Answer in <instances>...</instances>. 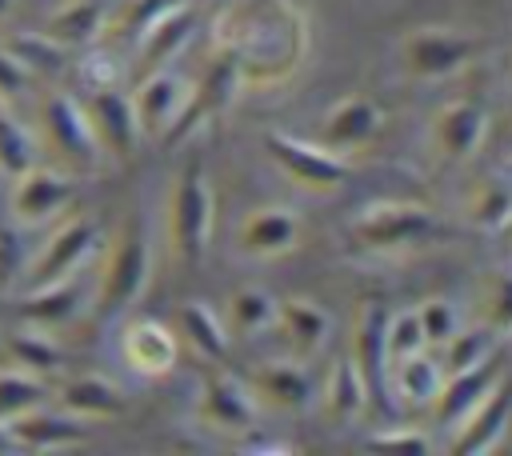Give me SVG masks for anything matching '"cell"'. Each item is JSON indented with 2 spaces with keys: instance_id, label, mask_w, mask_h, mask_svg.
I'll return each instance as SVG.
<instances>
[{
  "instance_id": "6da1fadb",
  "label": "cell",
  "mask_w": 512,
  "mask_h": 456,
  "mask_svg": "<svg viewBox=\"0 0 512 456\" xmlns=\"http://www.w3.org/2000/svg\"><path fill=\"white\" fill-rule=\"evenodd\" d=\"M148 276H152V244H148V228H144V216L132 212L124 220V228L116 232L108 256H104V268L92 284V296H88V308L96 320H116L124 316L148 288Z\"/></svg>"
},
{
  "instance_id": "7a4b0ae2",
  "label": "cell",
  "mask_w": 512,
  "mask_h": 456,
  "mask_svg": "<svg viewBox=\"0 0 512 456\" xmlns=\"http://www.w3.org/2000/svg\"><path fill=\"white\" fill-rule=\"evenodd\" d=\"M212 236V184L200 160H188L168 192V244L184 264H196Z\"/></svg>"
},
{
  "instance_id": "3957f363",
  "label": "cell",
  "mask_w": 512,
  "mask_h": 456,
  "mask_svg": "<svg viewBox=\"0 0 512 456\" xmlns=\"http://www.w3.org/2000/svg\"><path fill=\"white\" fill-rule=\"evenodd\" d=\"M480 40L452 28H416L400 40V64L412 80H444L472 64Z\"/></svg>"
},
{
  "instance_id": "277c9868",
  "label": "cell",
  "mask_w": 512,
  "mask_h": 456,
  "mask_svg": "<svg viewBox=\"0 0 512 456\" xmlns=\"http://www.w3.org/2000/svg\"><path fill=\"white\" fill-rule=\"evenodd\" d=\"M352 232L364 248H420V244L440 236V224L428 208L392 200V204L364 208Z\"/></svg>"
},
{
  "instance_id": "5b68a950",
  "label": "cell",
  "mask_w": 512,
  "mask_h": 456,
  "mask_svg": "<svg viewBox=\"0 0 512 456\" xmlns=\"http://www.w3.org/2000/svg\"><path fill=\"white\" fill-rule=\"evenodd\" d=\"M264 148L284 168V176L308 192H336L348 180V164L324 144H304L288 132H264Z\"/></svg>"
},
{
  "instance_id": "8992f818",
  "label": "cell",
  "mask_w": 512,
  "mask_h": 456,
  "mask_svg": "<svg viewBox=\"0 0 512 456\" xmlns=\"http://www.w3.org/2000/svg\"><path fill=\"white\" fill-rule=\"evenodd\" d=\"M512 424V376H496V384L452 424V456H484L500 444Z\"/></svg>"
},
{
  "instance_id": "52a82bcc",
  "label": "cell",
  "mask_w": 512,
  "mask_h": 456,
  "mask_svg": "<svg viewBox=\"0 0 512 456\" xmlns=\"http://www.w3.org/2000/svg\"><path fill=\"white\" fill-rule=\"evenodd\" d=\"M96 244H100V220H96V216L80 212V216L64 220V224L48 236V244L40 248V256L28 264V288L56 284V280L80 272V264L96 252Z\"/></svg>"
},
{
  "instance_id": "ba28073f",
  "label": "cell",
  "mask_w": 512,
  "mask_h": 456,
  "mask_svg": "<svg viewBox=\"0 0 512 456\" xmlns=\"http://www.w3.org/2000/svg\"><path fill=\"white\" fill-rule=\"evenodd\" d=\"M40 116H44V136H48V144L56 148L60 160H68V164L80 168V172H92V168L100 164L104 152H100V144H96V136H92V124H88V116H84V104H76L68 92H52V96L44 100Z\"/></svg>"
},
{
  "instance_id": "9c48e42d",
  "label": "cell",
  "mask_w": 512,
  "mask_h": 456,
  "mask_svg": "<svg viewBox=\"0 0 512 456\" xmlns=\"http://www.w3.org/2000/svg\"><path fill=\"white\" fill-rule=\"evenodd\" d=\"M236 84H240V64H236V56H216V60L200 72V80L192 84L188 100L180 104V116H176L172 128L164 132V144L188 140L204 120H212V116L232 100Z\"/></svg>"
},
{
  "instance_id": "30bf717a",
  "label": "cell",
  "mask_w": 512,
  "mask_h": 456,
  "mask_svg": "<svg viewBox=\"0 0 512 456\" xmlns=\"http://www.w3.org/2000/svg\"><path fill=\"white\" fill-rule=\"evenodd\" d=\"M76 196V184L72 176H64L60 168H24L12 184V200H8V212L16 224L24 228H36V224H48L52 216H60Z\"/></svg>"
},
{
  "instance_id": "8fae6325",
  "label": "cell",
  "mask_w": 512,
  "mask_h": 456,
  "mask_svg": "<svg viewBox=\"0 0 512 456\" xmlns=\"http://www.w3.org/2000/svg\"><path fill=\"white\" fill-rule=\"evenodd\" d=\"M84 116L92 124V136L100 144V152H112L116 160H128L140 144V120H136V104L128 92L100 84L92 88V96L84 100Z\"/></svg>"
},
{
  "instance_id": "7c38bea8",
  "label": "cell",
  "mask_w": 512,
  "mask_h": 456,
  "mask_svg": "<svg viewBox=\"0 0 512 456\" xmlns=\"http://www.w3.org/2000/svg\"><path fill=\"white\" fill-rule=\"evenodd\" d=\"M200 420L216 436H244L256 424V396L232 372H208L200 384Z\"/></svg>"
},
{
  "instance_id": "4fadbf2b",
  "label": "cell",
  "mask_w": 512,
  "mask_h": 456,
  "mask_svg": "<svg viewBox=\"0 0 512 456\" xmlns=\"http://www.w3.org/2000/svg\"><path fill=\"white\" fill-rule=\"evenodd\" d=\"M384 116L376 108V100L368 96H344L340 104H332L320 120V144L332 152H356L364 144L376 140Z\"/></svg>"
},
{
  "instance_id": "5bb4252c",
  "label": "cell",
  "mask_w": 512,
  "mask_h": 456,
  "mask_svg": "<svg viewBox=\"0 0 512 456\" xmlns=\"http://www.w3.org/2000/svg\"><path fill=\"white\" fill-rule=\"evenodd\" d=\"M16 448H32V452H56V448H72V444H84L88 436V420L64 412V408H32L24 416H16L8 424Z\"/></svg>"
},
{
  "instance_id": "9a60e30c",
  "label": "cell",
  "mask_w": 512,
  "mask_h": 456,
  "mask_svg": "<svg viewBox=\"0 0 512 456\" xmlns=\"http://www.w3.org/2000/svg\"><path fill=\"white\" fill-rule=\"evenodd\" d=\"M248 388L256 396V404H268L276 412H300L304 404H312V376L300 360H268L256 364L248 376Z\"/></svg>"
},
{
  "instance_id": "2e32d148",
  "label": "cell",
  "mask_w": 512,
  "mask_h": 456,
  "mask_svg": "<svg viewBox=\"0 0 512 456\" xmlns=\"http://www.w3.org/2000/svg\"><path fill=\"white\" fill-rule=\"evenodd\" d=\"M304 224L292 208H256L244 224H240V252L252 256V260H276V256H288L300 240Z\"/></svg>"
},
{
  "instance_id": "e0dca14e",
  "label": "cell",
  "mask_w": 512,
  "mask_h": 456,
  "mask_svg": "<svg viewBox=\"0 0 512 456\" xmlns=\"http://www.w3.org/2000/svg\"><path fill=\"white\" fill-rule=\"evenodd\" d=\"M52 400H56V408H64L80 420H112V416H124V408H128V396L108 376H96V372L60 380L52 388Z\"/></svg>"
},
{
  "instance_id": "ac0fdd59",
  "label": "cell",
  "mask_w": 512,
  "mask_h": 456,
  "mask_svg": "<svg viewBox=\"0 0 512 456\" xmlns=\"http://www.w3.org/2000/svg\"><path fill=\"white\" fill-rule=\"evenodd\" d=\"M488 136V116L472 100H452L432 120V140L444 160H472Z\"/></svg>"
},
{
  "instance_id": "d6986e66",
  "label": "cell",
  "mask_w": 512,
  "mask_h": 456,
  "mask_svg": "<svg viewBox=\"0 0 512 456\" xmlns=\"http://www.w3.org/2000/svg\"><path fill=\"white\" fill-rule=\"evenodd\" d=\"M132 104H136L140 136H160L164 140V132L172 128V120L180 116V80L168 68L140 72L136 92H132Z\"/></svg>"
},
{
  "instance_id": "ffe728a7",
  "label": "cell",
  "mask_w": 512,
  "mask_h": 456,
  "mask_svg": "<svg viewBox=\"0 0 512 456\" xmlns=\"http://www.w3.org/2000/svg\"><path fill=\"white\" fill-rule=\"evenodd\" d=\"M180 340L160 320H132L124 328V360L144 376H168L176 368Z\"/></svg>"
},
{
  "instance_id": "44dd1931",
  "label": "cell",
  "mask_w": 512,
  "mask_h": 456,
  "mask_svg": "<svg viewBox=\"0 0 512 456\" xmlns=\"http://www.w3.org/2000/svg\"><path fill=\"white\" fill-rule=\"evenodd\" d=\"M196 32V12L188 4H176L168 8L164 16H156L144 32H140V72H152V68H168V60L192 40Z\"/></svg>"
},
{
  "instance_id": "7402d4cb",
  "label": "cell",
  "mask_w": 512,
  "mask_h": 456,
  "mask_svg": "<svg viewBox=\"0 0 512 456\" xmlns=\"http://www.w3.org/2000/svg\"><path fill=\"white\" fill-rule=\"evenodd\" d=\"M80 304H84V288H80V272H72L56 284L28 288V296L20 300V316L24 324H36V328H60L80 312Z\"/></svg>"
},
{
  "instance_id": "603a6c76",
  "label": "cell",
  "mask_w": 512,
  "mask_h": 456,
  "mask_svg": "<svg viewBox=\"0 0 512 456\" xmlns=\"http://www.w3.org/2000/svg\"><path fill=\"white\" fill-rule=\"evenodd\" d=\"M384 384H388L404 404L420 408V404H432V400H436V392H440V384H444V368H440V360L428 356V348H424V352L388 360Z\"/></svg>"
},
{
  "instance_id": "cb8c5ba5",
  "label": "cell",
  "mask_w": 512,
  "mask_h": 456,
  "mask_svg": "<svg viewBox=\"0 0 512 456\" xmlns=\"http://www.w3.org/2000/svg\"><path fill=\"white\" fill-rule=\"evenodd\" d=\"M384 328H388V312L380 304H364L356 316V332H352V364L364 376L368 388L384 384V368H388V348H384Z\"/></svg>"
},
{
  "instance_id": "d4e9b609",
  "label": "cell",
  "mask_w": 512,
  "mask_h": 456,
  "mask_svg": "<svg viewBox=\"0 0 512 456\" xmlns=\"http://www.w3.org/2000/svg\"><path fill=\"white\" fill-rule=\"evenodd\" d=\"M276 328H280V336L292 344L296 356H312V352L328 340L332 320H328V312H324L320 304L300 300V296H288V300H280V308H276Z\"/></svg>"
},
{
  "instance_id": "484cf974",
  "label": "cell",
  "mask_w": 512,
  "mask_h": 456,
  "mask_svg": "<svg viewBox=\"0 0 512 456\" xmlns=\"http://www.w3.org/2000/svg\"><path fill=\"white\" fill-rule=\"evenodd\" d=\"M496 376H500V368H496L492 360H484V364H476V368H468V372L444 376V384H440V392H436V400H432L436 420H440L444 428H452V424L496 384Z\"/></svg>"
},
{
  "instance_id": "4316f807",
  "label": "cell",
  "mask_w": 512,
  "mask_h": 456,
  "mask_svg": "<svg viewBox=\"0 0 512 456\" xmlns=\"http://www.w3.org/2000/svg\"><path fill=\"white\" fill-rule=\"evenodd\" d=\"M4 356H8V364L24 368V372H36V376H44V380H48V376H60L64 364H68L64 348L52 340V328H36V324L12 332V336L4 340Z\"/></svg>"
},
{
  "instance_id": "83f0119b",
  "label": "cell",
  "mask_w": 512,
  "mask_h": 456,
  "mask_svg": "<svg viewBox=\"0 0 512 456\" xmlns=\"http://www.w3.org/2000/svg\"><path fill=\"white\" fill-rule=\"evenodd\" d=\"M364 400H368V384H364V376L356 372L352 356H348V360H336V364L328 368L324 396H320L328 420H332V424H348L352 416H360Z\"/></svg>"
},
{
  "instance_id": "f1b7e54d",
  "label": "cell",
  "mask_w": 512,
  "mask_h": 456,
  "mask_svg": "<svg viewBox=\"0 0 512 456\" xmlns=\"http://www.w3.org/2000/svg\"><path fill=\"white\" fill-rule=\"evenodd\" d=\"M52 404V384L36 372H24L16 364L0 368V424H12L16 416Z\"/></svg>"
},
{
  "instance_id": "f546056e",
  "label": "cell",
  "mask_w": 512,
  "mask_h": 456,
  "mask_svg": "<svg viewBox=\"0 0 512 456\" xmlns=\"http://www.w3.org/2000/svg\"><path fill=\"white\" fill-rule=\"evenodd\" d=\"M104 28V12L96 0H72L64 8H56L48 16V36L60 44V48H84L96 40V32Z\"/></svg>"
},
{
  "instance_id": "4dcf8cb0",
  "label": "cell",
  "mask_w": 512,
  "mask_h": 456,
  "mask_svg": "<svg viewBox=\"0 0 512 456\" xmlns=\"http://www.w3.org/2000/svg\"><path fill=\"white\" fill-rule=\"evenodd\" d=\"M180 340H188L200 356H208V360H224L228 356V328H224V320L208 308V304H200V300H188L184 308H180Z\"/></svg>"
},
{
  "instance_id": "1f68e13d",
  "label": "cell",
  "mask_w": 512,
  "mask_h": 456,
  "mask_svg": "<svg viewBox=\"0 0 512 456\" xmlns=\"http://www.w3.org/2000/svg\"><path fill=\"white\" fill-rule=\"evenodd\" d=\"M492 328H456L440 348H436V360L444 368V376H456V372H468L484 360H492Z\"/></svg>"
},
{
  "instance_id": "d6a6232c",
  "label": "cell",
  "mask_w": 512,
  "mask_h": 456,
  "mask_svg": "<svg viewBox=\"0 0 512 456\" xmlns=\"http://www.w3.org/2000/svg\"><path fill=\"white\" fill-rule=\"evenodd\" d=\"M276 308H280V300L264 288H236L228 296V320L240 336H260V332L276 328Z\"/></svg>"
},
{
  "instance_id": "836d02e7",
  "label": "cell",
  "mask_w": 512,
  "mask_h": 456,
  "mask_svg": "<svg viewBox=\"0 0 512 456\" xmlns=\"http://www.w3.org/2000/svg\"><path fill=\"white\" fill-rule=\"evenodd\" d=\"M8 52L32 72V76H60L68 48H60L48 32H16L8 40Z\"/></svg>"
},
{
  "instance_id": "e575fe53",
  "label": "cell",
  "mask_w": 512,
  "mask_h": 456,
  "mask_svg": "<svg viewBox=\"0 0 512 456\" xmlns=\"http://www.w3.org/2000/svg\"><path fill=\"white\" fill-rule=\"evenodd\" d=\"M476 304H480V324L492 328L496 336H508L512 332V272L504 268L488 272Z\"/></svg>"
},
{
  "instance_id": "d590c367",
  "label": "cell",
  "mask_w": 512,
  "mask_h": 456,
  "mask_svg": "<svg viewBox=\"0 0 512 456\" xmlns=\"http://www.w3.org/2000/svg\"><path fill=\"white\" fill-rule=\"evenodd\" d=\"M36 164V152H32V136L20 128V120L8 112V104L0 100V176L16 180L24 168Z\"/></svg>"
},
{
  "instance_id": "8d00e7d4",
  "label": "cell",
  "mask_w": 512,
  "mask_h": 456,
  "mask_svg": "<svg viewBox=\"0 0 512 456\" xmlns=\"http://www.w3.org/2000/svg\"><path fill=\"white\" fill-rule=\"evenodd\" d=\"M384 348H388V360H400V356H412V352H424V348H428L416 308H408V312H388Z\"/></svg>"
},
{
  "instance_id": "74e56055",
  "label": "cell",
  "mask_w": 512,
  "mask_h": 456,
  "mask_svg": "<svg viewBox=\"0 0 512 456\" xmlns=\"http://www.w3.org/2000/svg\"><path fill=\"white\" fill-rule=\"evenodd\" d=\"M416 316H420V328H424L428 348H440V344L460 328V316H456L452 300H444V296H432V300L416 304Z\"/></svg>"
},
{
  "instance_id": "f35d334b",
  "label": "cell",
  "mask_w": 512,
  "mask_h": 456,
  "mask_svg": "<svg viewBox=\"0 0 512 456\" xmlns=\"http://www.w3.org/2000/svg\"><path fill=\"white\" fill-rule=\"evenodd\" d=\"M512 216V188L504 180H488L472 200V220L480 228H500Z\"/></svg>"
},
{
  "instance_id": "ab89813d",
  "label": "cell",
  "mask_w": 512,
  "mask_h": 456,
  "mask_svg": "<svg viewBox=\"0 0 512 456\" xmlns=\"http://www.w3.org/2000/svg\"><path fill=\"white\" fill-rule=\"evenodd\" d=\"M176 4H184V0H128L124 12L112 20V32H116V36H140L156 16H164V12L176 8Z\"/></svg>"
},
{
  "instance_id": "60d3db41",
  "label": "cell",
  "mask_w": 512,
  "mask_h": 456,
  "mask_svg": "<svg viewBox=\"0 0 512 456\" xmlns=\"http://www.w3.org/2000/svg\"><path fill=\"white\" fill-rule=\"evenodd\" d=\"M372 448H380V452L428 456V452H432V440H428L424 432H408V428H400V432H376V436H372Z\"/></svg>"
},
{
  "instance_id": "b9f144b4",
  "label": "cell",
  "mask_w": 512,
  "mask_h": 456,
  "mask_svg": "<svg viewBox=\"0 0 512 456\" xmlns=\"http://www.w3.org/2000/svg\"><path fill=\"white\" fill-rule=\"evenodd\" d=\"M28 80H32V72H28L8 48H0V100H4V104L16 100V96L28 88Z\"/></svg>"
},
{
  "instance_id": "7bdbcfd3",
  "label": "cell",
  "mask_w": 512,
  "mask_h": 456,
  "mask_svg": "<svg viewBox=\"0 0 512 456\" xmlns=\"http://www.w3.org/2000/svg\"><path fill=\"white\" fill-rule=\"evenodd\" d=\"M4 452H16V440H12L8 424H0V456H4Z\"/></svg>"
},
{
  "instance_id": "ee69618b",
  "label": "cell",
  "mask_w": 512,
  "mask_h": 456,
  "mask_svg": "<svg viewBox=\"0 0 512 456\" xmlns=\"http://www.w3.org/2000/svg\"><path fill=\"white\" fill-rule=\"evenodd\" d=\"M12 4H16V0H0V20H4L8 12H12Z\"/></svg>"
},
{
  "instance_id": "f6af8a7d",
  "label": "cell",
  "mask_w": 512,
  "mask_h": 456,
  "mask_svg": "<svg viewBox=\"0 0 512 456\" xmlns=\"http://www.w3.org/2000/svg\"><path fill=\"white\" fill-rule=\"evenodd\" d=\"M500 232H504V236H508V240H512V216H508V220H504V224H500Z\"/></svg>"
}]
</instances>
